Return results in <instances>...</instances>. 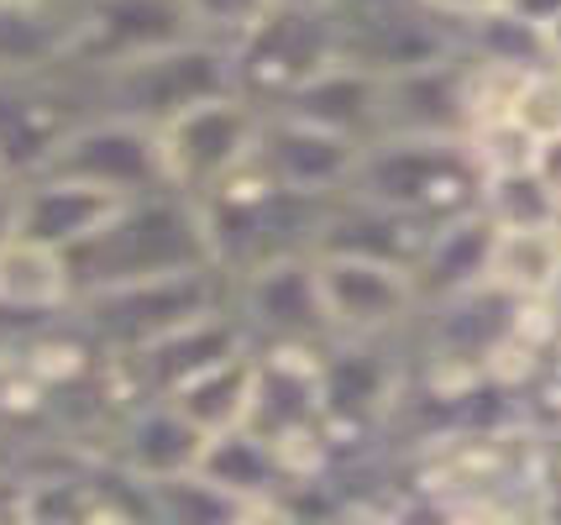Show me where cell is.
I'll return each mask as SVG.
<instances>
[{"label":"cell","mask_w":561,"mask_h":525,"mask_svg":"<svg viewBox=\"0 0 561 525\" xmlns=\"http://www.w3.org/2000/svg\"><path fill=\"white\" fill-rule=\"evenodd\" d=\"M199 269H216L210 242H205V221H199V205L173 195V190L126 201L84 248L69 252L73 300L147 284V278L199 274Z\"/></svg>","instance_id":"1"},{"label":"cell","mask_w":561,"mask_h":525,"mask_svg":"<svg viewBox=\"0 0 561 525\" xmlns=\"http://www.w3.org/2000/svg\"><path fill=\"white\" fill-rule=\"evenodd\" d=\"M346 195L420 226H446L483 205V163L467 137H378L357 158Z\"/></svg>","instance_id":"2"},{"label":"cell","mask_w":561,"mask_h":525,"mask_svg":"<svg viewBox=\"0 0 561 525\" xmlns=\"http://www.w3.org/2000/svg\"><path fill=\"white\" fill-rule=\"evenodd\" d=\"M69 84L79 90L84 116H122L147 132H163L205 101L237 95L231 53L216 43H179L169 53H152L122 69H105V75H69Z\"/></svg>","instance_id":"3"},{"label":"cell","mask_w":561,"mask_h":525,"mask_svg":"<svg viewBox=\"0 0 561 525\" xmlns=\"http://www.w3.org/2000/svg\"><path fill=\"white\" fill-rule=\"evenodd\" d=\"M226 305H231V278L220 269H199V274L147 278V284L73 300V321L95 342L100 357L122 363V357H137L142 347L173 336L179 326L199 321L210 310H226Z\"/></svg>","instance_id":"4"},{"label":"cell","mask_w":561,"mask_h":525,"mask_svg":"<svg viewBox=\"0 0 561 525\" xmlns=\"http://www.w3.org/2000/svg\"><path fill=\"white\" fill-rule=\"evenodd\" d=\"M336 58H342L336 11H278L273 5L231 48V79H237V95L268 116V111H284Z\"/></svg>","instance_id":"5"},{"label":"cell","mask_w":561,"mask_h":525,"mask_svg":"<svg viewBox=\"0 0 561 525\" xmlns=\"http://www.w3.org/2000/svg\"><path fill=\"white\" fill-rule=\"evenodd\" d=\"M257 132H263V111L247 105L242 95H220V101L184 111L179 122L158 132L169 190L184 195V201H205L210 190H220L226 179L242 174L252 163Z\"/></svg>","instance_id":"6"},{"label":"cell","mask_w":561,"mask_h":525,"mask_svg":"<svg viewBox=\"0 0 561 525\" xmlns=\"http://www.w3.org/2000/svg\"><path fill=\"white\" fill-rule=\"evenodd\" d=\"M231 316L252 352H320L331 347V321L320 300L316 258H284L231 278Z\"/></svg>","instance_id":"7"},{"label":"cell","mask_w":561,"mask_h":525,"mask_svg":"<svg viewBox=\"0 0 561 525\" xmlns=\"http://www.w3.org/2000/svg\"><path fill=\"white\" fill-rule=\"evenodd\" d=\"M37 174H58L73 184L105 190L116 201H137V195H158L169 190L163 179V152H158V132H147L122 116H79V122L53 142L48 163Z\"/></svg>","instance_id":"8"},{"label":"cell","mask_w":561,"mask_h":525,"mask_svg":"<svg viewBox=\"0 0 561 525\" xmlns=\"http://www.w3.org/2000/svg\"><path fill=\"white\" fill-rule=\"evenodd\" d=\"M179 43H199L184 0H79L64 75H105Z\"/></svg>","instance_id":"9"},{"label":"cell","mask_w":561,"mask_h":525,"mask_svg":"<svg viewBox=\"0 0 561 525\" xmlns=\"http://www.w3.org/2000/svg\"><path fill=\"white\" fill-rule=\"evenodd\" d=\"M331 342H389L420 310L415 278L367 258H316Z\"/></svg>","instance_id":"10"},{"label":"cell","mask_w":561,"mask_h":525,"mask_svg":"<svg viewBox=\"0 0 561 525\" xmlns=\"http://www.w3.org/2000/svg\"><path fill=\"white\" fill-rule=\"evenodd\" d=\"M357 158H363L357 142H346L336 132H320V126L299 122V116H284V111L263 116L257 152H252V163L278 190L305 195V201H336V195H346L352 174H357Z\"/></svg>","instance_id":"11"},{"label":"cell","mask_w":561,"mask_h":525,"mask_svg":"<svg viewBox=\"0 0 561 525\" xmlns=\"http://www.w3.org/2000/svg\"><path fill=\"white\" fill-rule=\"evenodd\" d=\"M472 58L451 53L383 79L378 137H472Z\"/></svg>","instance_id":"12"},{"label":"cell","mask_w":561,"mask_h":525,"mask_svg":"<svg viewBox=\"0 0 561 525\" xmlns=\"http://www.w3.org/2000/svg\"><path fill=\"white\" fill-rule=\"evenodd\" d=\"M122 205L126 201L105 195V190H90V184H73V179L26 174V179H16V237L69 258V252L84 248Z\"/></svg>","instance_id":"13"},{"label":"cell","mask_w":561,"mask_h":525,"mask_svg":"<svg viewBox=\"0 0 561 525\" xmlns=\"http://www.w3.org/2000/svg\"><path fill=\"white\" fill-rule=\"evenodd\" d=\"M436 226H420L410 216H393L383 205L357 201V195H336L325 205V221H320V242L316 258H367V263H389L415 274L420 252L431 242Z\"/></svg>","instance_id":"14"},{"label":"cell","mask_w":561,"mask_h":525,"mask_svg":"<svg viewBox=\"0 0 561 525\" xmlns=\"http://www.w3.org/2000/svg\"><path fill=\"white\" fill-rule=\"evenodd\" d=\"M205 436L184 421L169 400H137L116 421V473L131 483H158V478H179L199 468Z\"/></svg>","instance_id":"15"},{"label":"cell","mask_w":561,"mask_h":525,"mask_svg":"<svg viewBox=\"0 0 561 525\" xmlns=\"http://www.w3.org/2000/svg\"><path fill=\"white\" fill-rule=\"evenodd\" d=\"M378 111H383V75H367L357 64H331L320 69L289 105L284 116H299V122L320 126V132H336L346 142H378Z\"/></svg>","instance_id":"16"},{"label":"cell","mask_w":561,"mask_h":525,"mask_svg":"<svg viewBox=\"0 0 561 525\" xmlns=\"http://www.w3.org/2000/svg\"><path fill=\"white\" fill-rule=\"evenodd\" d=\"M489 258H493V221L483 210L436 226L425 252H420L415 274H410L415 278L420 310H425V305H440V300H457L467 289L489 284Z\"/></svg>","instance_id":"17"},{"label":"cell","mask_w":561,"mask_h":525,"mask_svg":"<svg viewBox=\"0 0 561 525\" xmlns=\"http://www.w3.org/2000/svg\"><path fill=\"white\" fill-rule=\"evenodd\" d=\"M195 473L205 478V483H216L220 494H231V500L252 504V510H268V504H278V494H284L294 463L273 447V442H263L257 431L237 425V431L205 442Z\"/></svg>","instance_id":"18"},{"label":"cell","mask_w":561,"mask_h":525,"mask_svg":"<svg viewBox=\"0 0 561 525\" xmlns=\"http://www.w3.org/2000/svg\"><path fill=\"white\" fill-rule=\"evenodd\" d=\"M73 310L69 258L37 242L11 237L0 248V316L16 321H58Z\"/></svg>","instance_id":"19"},{"label":"cell","mask_w":561,"mask_h":525,"mask_svg":"<svg viewBox=\"0 0 561 525\" xmlns=\"http://www.w3.org/2000/svg\"><path fill=\"white\" fill-rule=\"evenodd\" d=\"M561 274V226H493L489 284L519 305H546Z\"/></svg>","instance_id":"20"},{"label":"cell","mask_w":561,"mask_h":525,"mask_svg":"<svg viewBox=\"0 0 561 525\" xmlns=\"http://www.w3.org/2000/svg\"><path fill=\"white\" fill-rule=\"evenodd\" d=\"M169 404L195 425L205 442L247 425V415H252V352H237V357L216 363L210 374L190 378L184 389L169 395Z\"/></svg>","instance_id":"21"},{"label":"cell","mask_w":561,"mask_h":525,"mask_svg":"<svg viewBox=\"0 0 561 525\" xmlns=\"http://www.w3.org/2000/svg\"><path fill=\"white\" fill-rule=\"evenodd\" d=\"M142 510H147V525H247L252 521V504L220 494L216 483H205L199 473L142 483Z\"/></svg>","instance_id":"22"},{"label":"cell","mask_w":561,"mask_h":525,"mask_svg":"<svg viewBox=\"0 0 561 525\" xmlns=\"http://www.w3.org/2000/svg\"><path fill=\"white\" fill-rule=\"evenodd\" d=\"M493 226H557L561 210L557 201L546 195L530 174V163L525 169H510V174H489L483 179V205H478Z\"/></svg>","instance_id":"23"},{"label":"cell","mask_w":561,"mask_h":525,"mask_svg":"<svg viewBox=\"0 0 561 525\" xmlns=\"http://www.w3.org/2000/svg\"><path fill=\"white\" fill-rule=\"evenodd\" d=\"M190 11V26H195L199 43H216V48H237L252 26L268 16V0H184Z\"/></svg>","instance_id":"24"},{"label":"cell","mask_w":561,"mask_h":525,"mask_svg":"<svg viewBox=\"0 0 561 525\" xmlns=\"http://www.w3.org/2000/svg\"><path fill=\"white\" fill-rule=\"evenodd\" d=\"M510 122L530 137H551L561 132V69H540V75H525L519 90H514Z\"/></svg>","instance_id":"25"},{"label":"cell","mask_w":561,"mask_h":525,"mask_svg":"<svg viewBox=\"0 0 561 525\" xmlns=\"http://www.w3.org/2000/svg\"><path fill=\"white\" fill-rule=\"evenodd\" d=\"M525 521H530V525H561V463H557V457H546V463H540Z\"/></svg>","instance_id":"26"},{"label":"cell","mask_w":561,"mask_h":525,"mask_svg":"<svg viewBox=\"0 0 561 525\" xmlns=\"http://www.w3.org/2000/svg\"><path fill=\"white\" fill-rule=\"evenodd\" d=\"M499 11H504L510 22L540 32L546 43H551V32L561 26V0H499Z\"/></svg>","instance_id":"27"},{"label":"cell","mask_w":561,"mask_h":525,"mask_svg":"<svg viewBox=\"0 0 561 525\" xmlns=\"http://www.w3.org/2000/svg\"><path fill=\"white\" fill-rule=\"evenodd\" d=\"M530 174H536V184L557 201V210H561V132L536 137V148H530Z\"/></svg>","instance_id":"28"},{"label":"cell","mask_w":561,"mask_h":525,"mask_svg":"<svg viewBox=\"0 0 561 525\" xmlns=\"http://www.w3.org/2000/svg\"><path fill=\"white\" fill-rule=\"evenodd\" d=\"M436 16H446V22H462V16H472V11H489V5H499V0H425Z\"/></svg>","instance_id":"29"},{"label":"cell","mask_w":561,"mask_h":525,"mask_svg":"<svg viewBox=\"0 0 561 525\" xmlns=\"http://www.w3.org/2000/svg\"><path fill=\"white\" fill-rule=\"evenodd\" d=\"M451 525H530V521L514 515V510H467V515H457Z\"/></svg>","instance_id":"30"},{"label":"cell","mask_w":561,"mask_h":525,"mask_svg":"<svg viewBox=\"0 0 561 525\" xmlns=\"http://www.w3.org/2000/svg\"><path fill=\"white\" fill-rule=\"evenodd\" d=\"M16 237V184H5L0 190V248Z\"/></svg>","instance_id":"31"},{"label":"cell","mask_w":561,"mask_h":525,"mask_svg":"<svg viewBox=\"0 0 561 525\" xmlns=\"http://www.w3.org/2000/svg\"><path fill=\"white\" fill-rule=\"evenodd\" d=\"M0 525H22V489H0Z\"/></svg>","instance_id":"32"},{"label":"cell","mask_w":561,"mask_h":525,"mask_svg":"<svg viewBox=\"0 0 561 525\" xmlns=\"http://www.w3.org/2000/svg\"><path fill=\"white\" fill-rule=\"evenodd\" d=\"M268 5H278V11H336L342 0H268Z\"/></svg>","instance_id":"33"},{"label":"cell","mask_w":561,"mask_h":525,"mask_svg":"<svg viewBox=\"0 0 561 525\" xmlns=\"http://www.w3.org/2000/svg\"><path fill=\"white\" fill-rule=\"evenodd\" d=\"M546 310H551V321L561 326V274H557V284H551V295H546Z\"/></svg>","instance_id":"34"},{"label":"cell","mask_w":561,"mask_h":525,"mask_svg":"<svg viewBox=\"0 0 561 525\" xmlns=\"http://www.w3.org/2000/svg\"><path fill=\"white\" fill-rule=\"evenodd\" d=\"M5 184H16V179H11V169H5V158H0V190H5Z\"/></svg>","instance_id":"35"},{"label":"cell","mask_w":561,"mask_h":525,"mask_svg":"<svg viewBox=\"0 0 561 525\" xmlns=\"http://www.w3.org/2000/svg\"><path fill=\"white\" fill-rule=\"evenodd\" d=\"M551 457H557V463H561V431H557V447H551Z\"/></svg>","instance_id":"36"},{"label":"cell","mask_w":561,"mask_h":525,"mask_svg":"<svg viewBox=\"0 0 561 525\" xmlns=\"http://www.w3.org/2000/svg\"><path fill=\"white\" fill-rule=\"evenodd\" d=\"M557 226H561V221H557Z\"/></svg>","instance_id":"37"}]
</instances>
